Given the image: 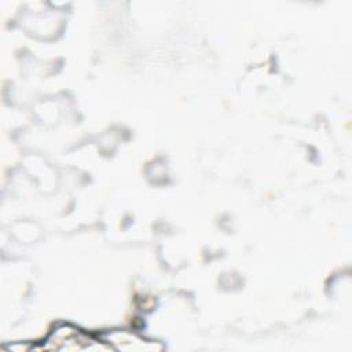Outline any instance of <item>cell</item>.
Wrapping results in <instances>:
<instances>
[{"label":"cell","mask_w":352,"mask_h":352,"mask_svg":"<svg viewBox=\"0 0 352 352\" xmlns=\"http://www.w3.org/2000/svg\"><path fill=\"white\" fill-rule=\"evenodd\" d=\"M109 346L102 345L72 326L58 327L47 340L45 349L56 351H100Z\"/></svg>","instance_id":"cell-1"}]
</instances>
